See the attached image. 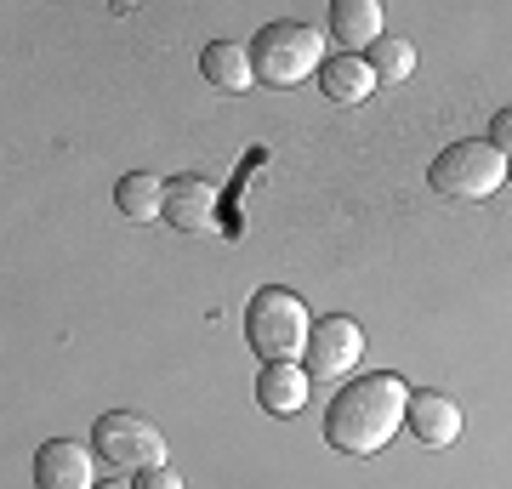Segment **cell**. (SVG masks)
Returning <instances> with one entry per match:
<instances>
[{
	"instance_id": "1",
	"label": "cell",
	"mask_w": 512,
	"mask_h": 489,
	"mask_svg": "<svg viewBox=\"0 0 512 489\" xmlns=\"http://www.w3.org/2000/svg\"><path fill=\"white\" fill-rule=\"evenodd\" d=\"M404 416H410V387L393 370L348 381L325 410V444L342 455H376L399 438Z\"/></svg>"
},
{
	"instance_id": "2",
	"label": "cell",
	"mask_w": 512,
	"mask_h": 489,
	"mask_svg": "<svg viewBox=\"0 0 512 489\" xmlns=\"http://www.w3.org/2000/svg\"><path fill=\"white\" fill-rule=\"evenodd\" d=\"M507 177H512V160L490 143V137H484V143H478V137H461V143L439 148L433 165H427V188H433L439 200H450V205L490 200Z\"/></svg>"
},
{
	"instance_id": "3",
	"label": "cell",
	"mask_w": 512,
	"mask_h": 489,
	"mask_svg": "<svg viewBox=\"0 0 512 489\" xmlns=\"http://www.w3.org/2000/svg\"><path fill=\"white\" fill-rule=\"evenodd\" d=\"M313 319L302 308V296L285 285H262L245 308V342L251 353H262V364H291L296 353H308Z\"/></svg>"
},
{
	"instance_id": "4",
	"label": "cell",
	"mask_w": 512,
	"mask_h": 489,
	"mask_svg": "<svg viewBox=\"0 0 512 489\" xmlns=\"http://www.w3.org/2000/svg\"><path fill=\"white\" fill-rule=\"evenodd\" d=\"M251 69L256 86H302L308 74L325 69V29L313 23H268L251 35Z\"/></svg>"
},
{
	"instance_id": "5",
	"label": "cell",
	"mask_w": 512,
	"mask_h": 489,
	"mask_svg": "<svg viewBox=\"0 0 512 489\" xmlns=\"http://www.w3.org/2000/svg\"><path fill=\"white\" fill-rule=\"evenodd\" d=\"M92 450L109 461L114 472H143V467H165V433L137 410H109L92 427Z\"/></svg>"
},
{
	"instance_id": "6",
	"label": "cell",
	"mask_w": 512,
	"mask_h": 489,
	"mask_svg": "<svg viewBox=\"0 0 512 489\" xmlns=\"http://www.w3.org/2000/svg\"><path fill=\"white\" fill-rule=\"evenodd\" d=\"M365 359V330L353 325L348 313H330V319H319L308 336V353H302V364H308V376H348L353 364Z\"/></svg>"
},
{
	"instance_id": "7",
	"label": "cell",
	"mask_w": 512,
	"mask_h": 489,
	"mask_svg": "<svg viewBox=\"0 0 512 489\" xmlns=\"http://www.w3.org/2000/svg\"><path fill=\"white\" fill-rule=\"evenodd\" d=\"M97 450L69 444V438H46L35 450V489H97Z\"/></svg>"
},
{
	"instance_id": "8",
	"label": "cell",
	"mask_w": 512,
	"mask_h": 489,
	"mask_svg": "<svg viewBox=\"0 0 512 489\" xmlns=\"http://www.w3.org/2000/svg\"><path fill=\"white\" fill-rule=\"evenodd\" d=\"M404 427H410L416 444H427V450H450V444L461 438V427H467V416H461V404L450 399V393L421 387V393H410V416H404Z\"/></svg>"
},
{
	"instance_id": "9",
	"label": "cell",
	"mask_w": 512,
	"mask_h": 489,
	"mask_svg": "<svg viewBox=\"0 0 512 489\" xmlns=\"http://www.w3.org/2000/svg\"><path fill=\"white\" fill-rule=\"evenodd\" d=\"M308 364H262V376H256V404L268 410V416H296L302 404H308Z\"/></svg>"
},
{
	"instance_id": "10",
	"label": "cell",
	"mask_w": 512,
	"mask_h": 489,
	"mask_svg": "<svg viewBox=\"0 0 512 489\" xmlns=\"http://www.w3.org/2000/svg\"><path fill=\"white\" fill-rule=\"evenodd\" d=\"M211 205H217V182H205V177H171L165 182V222H171V228H183V234L205 228V222H211Z\"/></svg>"
},
{
	"instance_id": "11",
	"label": "cell",
	"mask_w": 512,
	"mask_h": 489,
	"mask_svg": "<svg viewBox=\"0 0 512 489\" xmlns=\"http://www.w3.org/2000/svg\"><path fill=\"white\" fill-rule=\"evenodd\" d=\"M330 40L342 46V52H365L382 40V6L376 0H336L330 6Z\"/></svg>"
},
{
	"instance_id": "12",
	"label": "cell",
	"mask_w": 512,
	"mask_h": 489,
	"mask_svg": "<svg viewBox=\"0 0 512 489\" xmlns=\"http://www.w3.org/2000/svg\"><path fill=\"white\" fill-rule=\"evenodd\" d=\"M376 86H382V80H376V69H370V57L342 52V57H330L325 69H319V91H325L330 103H342V109L365 103V97H370Z\"/></svg>"
},
{
	"instance_id": "13",
	"label": "cell",
	"mask_w": 512,
	"mask_h": 489,
	"mask_svg": "<svg viewBox=\"0 0 512 489\" xmlns=\"http://www.w3.org/2000/svg\"><path fill=\"white\" fill-rule=\"evenodd\" d=\"M200 74L217 91H251L256 86L251 46H239V40H211V46L200 52Z\"/></svg>"
},
{
	"instance_id": "14",
	"label": "cell",
	"mask_w": 512,
	"mask_h": 489,
	"mask_svg": "<svg viewBox=\"0 0 512 489\" xmlns=\"http://www.w3.org/2000/svg\"><path fill=\"white\" fill-rule=\"evenodd\" d=\"M114 205L131 222H160L165 217V182L154 171H126V177L114 182Z\"/></svg>"
},
{
	"instance_id": "15",
	"label": "cell",
	"mask_w": 512,
	"mask_h": 489,
	"mask_svg": "<svg viewBox=\"0 0 512 489\" xmlns=\"http://www.w3.org/2000/svg\"><path fill=\"white\" fill-rule=\"evenodd\" d=\"M370 69H376L382 86H404V80L416 74V46L399 40V35H382L376 46H370Z\"/></svg>"
},
{
	"instance_id": "16",
	"label": "cell",
	"mask_w": 512,
	"mask_h": 489,
	"mask_svg": "<svg viewBox=\"0 0 512 489\" xmlns=\"http://www.w3.org/2000/svg\"><path fill=\"white\" fill-rule=\"evenodd\" d=\"M131 484H137V489H183V478H177L171 467H143Z\"/></svg>"
},
{
	"instance_id": "17",
	"label": "cell",
	"mask_w": 512,
	"mask_h": 489,
	"mask_svg": "<svg viewBox=\"0 0 512 489\" xmlns=\"http://www.w3.org/2000/svg\"><path fill=\"white\" fill-rule=\"evenodd\" d=\"M490 143L512 160V109H495V120H490Z\"/></svg>"
},
{
	"instance_id": "18",
	"label": "cell",
	"mask_w": 512,
	"mask_h": 489,
	"mask_svg": "<svg viewBox=\"0 0 512 489\" xmlns=\"http://www.w3.org/2000/svg\"><path fill=\"white\" fill-rule=\"evenodd\" d=\"M97 489H137V484H131V478H103Z\"/></svg>"
}]
</instances>
